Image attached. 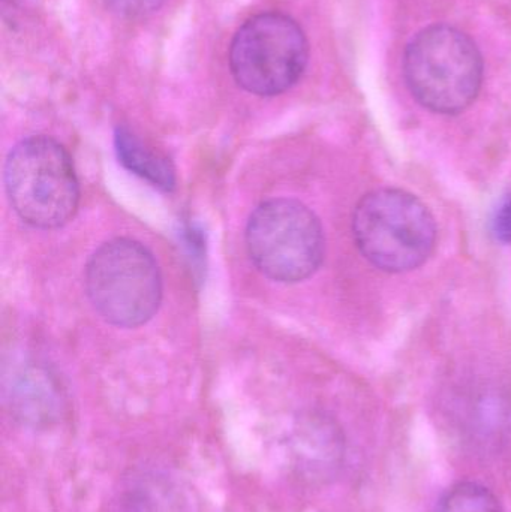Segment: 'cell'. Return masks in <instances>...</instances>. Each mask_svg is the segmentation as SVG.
I'll return each mask as SVG.
<instances>
[{
  "label": "cell",
  "mask_w": 511,
  "mask_h": 512,
  "mask_svg": "<svg viewBox=\"0 0 511 512\" xmlns=\"http://www.w3.org/2000/svg\"><path fill=\"white\" fill-rule=\"evenodd\" d=\"M246 248L255 267L282 283L311 277L324 258L323 227L309 207L290 198L266 201L246 227Z\"/></svg>",
  "instance_id": "8992f818"
},
{
  "label": "cell",
  "mask_w": 511,
  "mask_h": 512,
  "mask_svg": "<svg viewBox=\"0 0 511 512\" xmlns=\"http://www.w3.org/2000/svg\"><path fill=\"white\" fill-rule=\"evenodd\" d=\"M309 42L300 24L282 12H263L234 33L228 65L234 81L248 93L278 96L305 74Z\"/></svg>",
  "instance_id": "5b68a950"
},
{
  "label": "cell",
  "mask_w": 511,
  "mask_h": 512,
  "mask_svg": "<svg viewBox=\"0 0 511 512\" xmlns=\"http://www.w3.org/2000/svg\"><path fill=\"white\" fill-rule=\"evenodd\" d=\"M186 499L164 475H134L120 492L119 512H185Z\"/></svg>",
  "instance_id": "30bf717a"
},
{
  "label": "cell",
  "mask_w": 511,
  "mask_h": 512,
  "mask_svg": "<svg viewBox=\"0 0 511 512\" xmlns=\"http://www.w3.org/2000/svg\"><path fill=\"white\" fill-rule=\"evenodd\" d=\"M437 512H504L497 496L482 484L459 483L447 490Z\"/></svg>",
  "instance_id": "7c38bea8"
},
{
  "label": "cell",
  "mask_w": 511,
  "mask_h": 512,
  "mask_svg": "<svg viewBox=\"0 0 511 512\" xmlns=\"http://www.w3.org/2000/svg\"><path fill=\"white\" fill-rule=\"evenodd\" d=\"M299 457L312 480L335 477L345 459V441L341 430L327 418H314L300 435Z\"/></svg>",
  "instance_id": "9c48e42d"
},
{
  "label": "cell",
  "mask_w": 511,
  "mask_h": 512,
  "mask_svg": "<svg viewBox=\"0 0 511 512\" xmlns=\"http://www.w3.org/2000/svg\"><path fill=\"white\" fill-rule=\"evenodd\" d=\"M84 279L90 303L116 327H140L158 312L161 270L155 256L135 240L114 239L96 249Z\"/></svg>",
  "instance_id": "277c9868"
},
{
  "label": "cell",
  "mask_w": 511,
  "mask_h": 512,
  "mask_svg": "<svg viewBox=\"0 0 511 512\" xmlns=\"http://www.w3.org/2000/svg\"><path fill=\"white\" fill-rule=\"evenodd\" d=\"M450 423L474 450L498 453L511 442V391L495 382H477L456 391Z\"/></svg>",
  "instance_id": "52a82bcc"
},
{
  "label": "cell",
  "mask_w": 511,
  "mask_h": 512,
  "mask_svg": "<svg viewBox=\"0 0 511 512\" xmlns=\"http://www.w3.org/2000/svg\"><path fill=\"white\" fill-rule=\"evenodd\" d=\"M9 408L12 415L26 426L48 427L62 415L63 397L47 373L30 370L12 382Z\"/></svg>",
  "instance_id": "ba28073f"
},
{
  "label": "cell",
  "mask_w": 511,
  "mask_h": 512,
  "mask_svg": "<svg viewBox=\"0 0 511 512\" xmlns=\"http://www.w3.org/2000/svg\"><path fill=\"white\" fill-rule=\"evenodd\" d=\"M404 75L414 98L434 113L467 110L483 83V59L470 36L446 24L417 33L404 56Z\"/></svg>",
  "instance_id": "6da1fadb"
},
{
  "label": "cell",
  "mask_w": 511,
  "mask_h": 512,
  "mask_svg": "<svg viewBox=\"0 0 511 512\" xmlns=\"http://www.w3.org/2000/svg\"><path fill=\"white\" fill-rule=\"evenodd\" d=\"M165 0H104L107 8L119 17L141 18L158 11Z\"/></svg>",
  "instance_id": "4fadbf2b"
},
{
  "label": "cell",
  "mask_w": 511,
  "mask_h": 512,
  "mask_svg": "<svg viewBox=\"0 0 511 512\" xmlns=\"http://www.w3.org/2000/svg\"><path fill=\"white\" fill-rule=\"evenodd\" d=\"M5 189L21 221L54 230L71 221L80 201V183L71 156L51 137L24 138L5 162Z\"/></svg>",
  "instance_id": "7a4b0ae2"
},
{
  "label": "cell",
  "mask_w": 511,
  "mask_h": 512,
  "mask_svg": "<svg viewBox=\"0 0 511 512\" xmlns=\"http://www.w3.org/2000/svg\"><path fill=\"white\" fill-rule=\"evenodd\" d=\"M357 248L375 267L404 273L425 264L437 243V225L428 207L401 189H377L353 215Z\"/></svg>",
  "instance_id": "3957f363"
},
{
  "label": "cell",
  "mask_w": 511,
  "mask_h": 512,
  "mask_svg": "<svg viewBox=\"0 0 511 512\" xmlns=\"http://www.w3.org/2000/svg\"><path fill=\"white\" fill-rule=\"evenodd\" d=\"M116 152L120 162L131 173L152 183L162 191L170 192L176 185V177L168 159L147 149L140 138L135 137L129 129L119 128L116 131Z\"/></svg>",
  "instance_id": "8fae6325"
},
{
  "label": "cell",
  "mask_w": 511,
  "mask_h": 512,
  "mask_svg": "<svg viewBox=\"0 0 511 512\" xmlns=\"http://www.w3.org/2000/svg\"><path fill=\"white\" fill-rule=\"evenodd\" d=\"M492 230L500 242L511 243V195H506L495 209Z\"/></svg>",
  "instance_id": "5bb4252c"
}]
</instances>
